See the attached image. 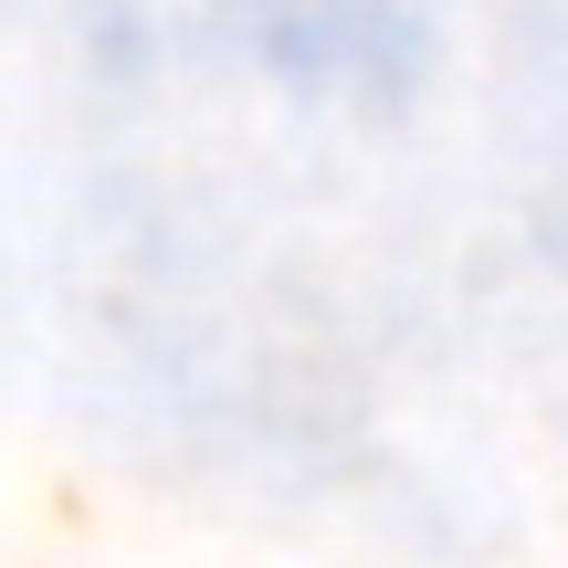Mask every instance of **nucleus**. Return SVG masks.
Listing matches in <instances>:
<instances>
[]
</instances>
